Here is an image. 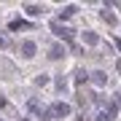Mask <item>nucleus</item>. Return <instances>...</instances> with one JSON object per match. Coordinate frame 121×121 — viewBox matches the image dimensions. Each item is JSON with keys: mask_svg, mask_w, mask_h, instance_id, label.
Instances as JSON below:
<instances>
[{"mask_svg": "<svg viewBox=\"0 0 121 121\" xmlns=\"http://www.w3.org/2000/svg\"><path fill=\"white\" fill-rule=\"evenodd\" d=\"M51 32L56 35V38H65V40H73V30H70V27H65L59 22V19H56V22H51Z\"/></svg>", "mask_w": 121, "mask_h": 121, "instance_id": "nucleus-1", "label": "nucleus"}, {"mask_svg": "<svg viewBox=\"0 0 121 121\" xmlns=\"http://www.w3.org/2000/svg\"><path fill=\"white\" fill-rule=\"evenodd\" d=\"M19 51H22V56H24V59H32V56H35V51H38V46H35V40H22Z\"/></svg>", "mask_w": 121, "mask_h": 121, "instance_id": "nucleus-2", "label": "nucleus"}, {"mask_svg": "<svg viewBox=\"0 0 121 121\" xmlns=\"http://www.w3.org/2000/svg\"><path fill=\"white\" fill-rule=\"evenodd\" d=\"M48 110H51V116H67V113H70V105L67 102H54Z\"/></svg>", "mask_w": 121, "mask_h": 121, "instance_id": "nucleus-3", "label": "nucleus"}, {"mask_svg": "<svg viewBox=\"0 0 121 121\" xmlns=\"http://www.w3.org/2000/svg\"><path fill=\"white\" fill-rule=\"evenodd\" d=\"M91 81H94L97 86H105V83H108V75H105V70H94V73H91Z\"/></svg>", "mask_w": 121, "mask_h": 121, "instance_id": "nucleus-4", "label": "nucleus"}, {"mask_svg": "<svg viewBox=\"0 0 121 121\" xmlns=\"http://www.w3.org/2000/svg\"><path fill=\"white\" fill-rule=\"evenodd\" d=\"M75 11H78V8H75V5H65V8H62V11H59V22H67V19H70V16H75Z\"/></svg>", "mask_w": 121, "mask_h": 121, "instance_id": "nucleus-5", "label": "nucleus"}, {"mask_svg": "<svg viewBox=\"0 0 121 121\" xmlns=\"http://www.w3.org/2000/svg\"><path fill=\"white\" fill-rule=\"evenodd\" d=\"M30 22H24V19H13V22L8 24V30H30Z\"/></svg>", "mask_w": 121, "mask_h": 121, "instance_id": "nucleus-6", "label": "nucleus"}, {"mask_svg": "<svg viewBox=\"0 0 121 121\" xmlns=\"http://www.w3.org/2000/svg\"><path fill=\"white\" fill-rule=\"evenodd\" d=\"M48 56H51V59H62V56H65V46H51Z\"/></svg>", "mask_w": 121, "mask_h": 121, "instance_id": "nucleus-7", "label": "nucleus"}, {"mask_svg": "<svg viewBox=\"0 0 121 121\" xmlns=\"http://www.w3.org/2000/svg\"><path fill=\"white\" fill-rule=\"evenodd\" d=\"M99 16H102V19H105V22H108L110 27H116V24H118V19H116V16H113V13H110V11H99Z\"/></svg>", "mask_w": 121, "mask_h": 121, "instance_id": "nucleus-8", "label": "nucleus"}, {"mask_svg": "<svg viewBox=\"0 0 121 121\" xmlns=\"http://www.w3.org/2000/svg\"><path fill=\"white\" fill-rule=\"evenodd\" d=\"M83 40H86L89 46H97V43H99V38H97L94 32H83Z\"/></svg>", "mask_w": 121, "mask_h": 121, "instance_id": "nucleus-9", "label": "nucleus"}, {"mask_svg": "<svg viewBox=\"0 0 121 121\" xmlns=\"http://www.w3.org/2000/svg\"><path fill=\"white\" fill-rule=\"evenodd\" d=\"M27 13L30 16H40L43 13V5H27Z\"/></svg>", "mask_w": 121, "mask_h": 121, "instance_id": "nucleus-10", "label": "nucleus"}, {"mask_svg": "<svg viewBox=\"0 0 121 121\" xmlns=\"http://www.w3.org/2000/svg\"><path fill=\"white\" fill-rule=\"evenodd\" d=\"M54 83H56V89H59V91H62V89H67V81H65L62 75H56V78H54Z\"/></svg>", "mask_w": 121, "mask_h": 121, "instance_id": "nucleus-11", "label": "nucleus"}, {"mask_svg": "<svg viewBox=\"0 0 121 121\" xmlns=\"http://www.w3.org/2000/svg\"><path fill=\"white\" fill-rule=\"evenodd\" d=\"M86 78H89L86 70H78V73H75V81H78V83H86Z\"/></svg>", "mask_w": 121, "mask_h": 121, "instance_id": "nucleus-12", "label": "nucleus"}, {"mask_svg": "<svg viewBox=\"0 0 121 121\" xmlns=\"http://www.w3.org/2000/svg\"><path fill=\"white\" fill-rule=\"evenodd\" d=\"M46 83H48V75H38L35 78V86H46Z\"/></svg>", "mask_w": 121, "mask_h": 121, "instance_id": "nucleus-13", "label": "nucleus"}, {"mask_svg": "<svg viewBox=\"0 0 121 121\" xmlns=\"http://www.w3.org/2000/svg\"><path fill=\"white\" fill-rule=\"evenodd\" d=\"M94 121H110V116H108V110H99V113H97V118H94Z\"/></svg>", "mask_w": 121, "mask_h": 121, "instance_id": "nucleus-14", "label": "nucleus"}, {"mask_svg": "<svg viewBox=\"0 0 121 121\" xmlns=\"http://www.w3.org/2000/svg\"><path fill=\"white\" fill-rule=\"evenodd\" d=\"M27 108H30V110H40V108H38V99H30V102H27Z\"/></svg>", "mask_w": 121, "mask_h": 121, "instance_id": "nucleus-15", "label": "nucleus"}, {"mask_svg": "<svg viewBox=\"0 0 121 121\" xmlns=\"http://www.w3.org/2000/svg\"><path fill=\"white\" fill-rule=\"evenodd\" d=\"M5 46H8V40H5L3 35H0V48H5Z\"/></svg>", "mask_w": 121, "mask_h": 121, "instance_id": "nucleus-16", "label": "nucleus"}, {"mask_svg": "<svg viewBox=\"0 0 121 121\" xmlns=\"http://www.w3.org/2000/svg\"><path fill=\"white\" fill-rule=\"evenodd\" d=\"M116 67H118V73H121V56H118V62H116Z\"/></svg>", "mask_w": 121, "mask_h": 121, "instance_id": "nucleus-17", "label": "nucleus"}, {"mask_svg": "<svg viewBox=\"0 0 121 121\" xmlns=\"http://www.w3.org/2000/svg\"><path fill=\"white\" fill-rule=\"evenodd\" d=\"M116 46H118V48H121V38H116Z\"/></svg>", "mask_w": 121, "mask_h": 121, "instance_id": "nucleus-18", "label": "nucleus"}]
</instances>
